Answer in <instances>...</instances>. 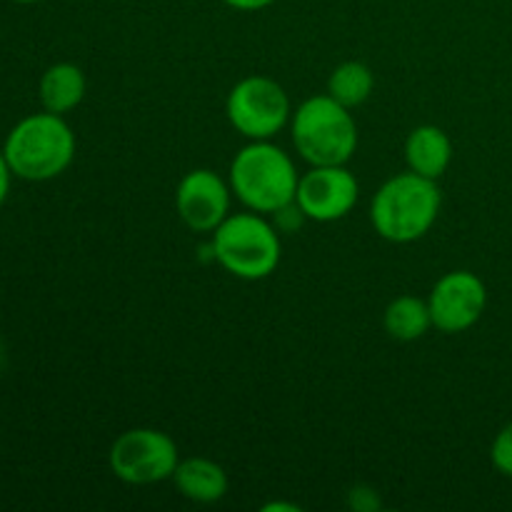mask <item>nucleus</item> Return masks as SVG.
<instances>
[{
    "instance_id": "dca6fc26",
    "label": "nucleus",
    "mask_w": 512,
    "mask_h": 512,
    "mask_svg": "<svg viewBox=\"0 0 512 512\" xmlns=\"http://www.w3.org/2000/svg\"><path fill=\"white\" fill-rule=\"evenodd\" d=\"M490 460H493V468L498 473H503L505 478H512V423L505 425L493 440V448H490Z\"/></svg>"
},
{
    "instance_id": "f03ea898",
    "label": "nucleus",
    "mask_w": 512,
    "mask_h": 512,
    "mask_svg": "<svg viewBox=\"0 0 512 512\" xmlns=\"http://www.w3.org/2000/svg\"><path fill=\"white\" fill-rule=\"evenodd\" d=\"M228 183L245 208L260 215H275L295 203L300 178L283 148L270 140H250L230 163Z\"/></svg>"
},
{
    "instance_id": "6e6552de",
    "label": "nucleus",
    "mask_w": 512,
    "mask_h": 512,
    "mask_svg": "<svg viewBox=\"0 0 512 512\" xmlns=\"http://www.w3.org/2000/svg\"><path fill=\"white\" fill-rule=\"evenodd\" d=\"M488 288L470 270H450L433 285L428 298L430 318L440 333L458 335L473 328L485 313Z\"/></svg>"
},
{
    "instance_id": "f8f14e48",
    "label": "nucleus",
    "mask_w": 512,
    "mask_h": 512,
    "mask_svg": "<svg viewBox=\"0 0 512 512\" xmlns=\"http://www.w3.org/2000/svg\"><path fill=\"white\" fill-rule=\"evenodd\" d=\"M170 480H173L183 498L198 505L218 503L228 493V475L215 460L208 458L180 460Z\"/></svg>"
},
{
    "instance_id": "20e7f679",
    "label": "nucleus",
    "mask_w": 512,
    "mask_h": 512,
    "mask_svg": "<svg viewBox=\"0 0 512 512\" xmlns=\"http://www.w3.org/2000/svg\"><path fill=\"white\" fill-rule=\"evenodd\" d=\"M293 143L310 165H345L358 150V125L350 108L325 95H313L293 113Z\"/></svg>"
},
{
    "instance_id": "4468645a",
    "label": "nucleus",
    "mask_w": 512,
    "mask_h": 512,
    "mask_svg": "<svg viewBox=\"0 0 512 512\" xmlns=\"http://www.w3.org/2000/svg\"><path fill=\"white\" fill-rule=\"evenodd\" d=\"M383 325L385 333L398 343H413V340L423 338L433 325L428 300H420L415 295H400L385 308Z\"/></svg>"
},
{
    "instance_id": "f257e3e1",
    "label": "nucleus",
    "mask_w": 512,
    "mask_h": 512,
    "mask_svg": "<svg viewBox=\"0 0 512 512\" xmlns=\"http://www.w3.org/2000/svg\"><path fill=\"white\" fill-rule=\"evenodd\" d=\"M443 205L438 180L400 173L385 180L370 200V223L388 243H415L435 225Z\"/></svg>"
},
{
    "instance_id": "ddd939ff",
    "label": "nucleus",
    "mask_w": 512,
    "mask_h": 512,
    "mask_svg": "<svg viewBox=\"0 0 512 512\" xmlns=\"http://www.w3.org/2000/svg\"><path fill=\"white\" fill-rule=\"evenodd\" d=\"M85 75L73 63H55L43 73L38 85L40 103L48 113L63 115L78 108L85 98Z\"/></svg>"
},
{
    "instance_id": "423d86ee",
    "label": "nucleus",
    "mask_w": 512,
    "mask_h": 512,
    "mask_svg": "<svg viewBox=\"0 0 512 512\" xmlns=\"http://www.w3.org/2000/svg\"><path fill=\"white\" fill-rule=\"evenodd\" d=\"M180 463L175 440L155 428L125 430L110 445L108 465L128 485H155L173 478Z\"/></svg>"
},
{
    "instance_id": "412c9836",
    "label": "nucleus",
    "mask_w": 512,
    "mask_h": 512,
    "mask_svg": "<svg viewBox=\"0 0 512 512\" xmlns=\"http://www.w3.org/2000/svg\"><path fill=\"white\" fill-rule=\"evenodd\" d=\"M13 3H23V5H30V3H38V0H13Z\"/></svg>"
},
{
    "instance_id": "7ed1b4c3",
    "label": "nucleus",
    "mask_w": 512,
    "mask_h": 512,
    "mask_svg": "<svg viewBox=\"0 0 512 512\" xmlns=\"http://www.w3.org/2000/svg\"><path fill=\"white\" fill-rule=\"evenodd\" d=\"M5 160L23 180L58 178L75 158V135L63 115L38 113L20 120L5 140Z\"/></svg>"
},
{
    "instance_id": "a211bd4d",
    "label": "nucleus",
    "mask_w": 512,
    "mask_h": 512,
    "mask_svg": "<svg viewBox=\"0 0 512 512\" xmlns=\"http://www.w3.org/2000/svg\"><path fill=\"white\" fill-rule=\"evenodd\" d=\"M223 3L230 5V8H235V10H243V13H255V10L270 8L275 0H223Z\"/></svg>"
},
{
    "instance_id": "f3484780",
    "label": "nucleus",
    "mask_w": 512,
    "mask_h": 512,
    "mask_svg": "<svg viewBox=\"0 0 512 512\" xmlns=\"http://www.w3.org/2000/svg\"><path fill=\"white\" fill-rule=\"evenodd\" d=\"M378 505H380V500H378V495H375V490H368V488L350 490V508L368 512V510L378 508Z\"/></svg>"
},
{
    "instance_id": "aec40b11",
    "label": "nucleus",
    "mask_w": 512,
    "mask_h": 512,
    "mask_svg": "<svg viewBox=\"0 0 512 512\" xmlns=\"http://www.w3.org/2000/svg\"><path fill=\"white\" fill-rule=\"evenodd\" d=\"M263 510H265V512H270V510H288V512H300L298 505H285V503H273V505H265Z\"/></svg>"
},
{
    "instance_id": "2eb2a0df",
    "label": "nucleus",
    "mask_w": 512,
    "mask_h": 512,
    "mask_svg": "<svg viewBox=\"0 0 512 512\" xmlns=\"http://www.w3.org/2000/svg\"><path fill=\"white\" fill-rule=\"evenodd\" d=\"M375 88L373 70L358 60L340 63L328 78V95L345 108H358L370 98Z\"/></svg>"
},
{
    "instance_id": "9b49d317",
    "label": "nucleus",
    "mask_w": 512,
    "mask_h": 512,
    "mask_svg": "<svg viewBox=\"0 0 512 512\" xmlns=\"http://www.w3.org/2000/svg\"><path fill=\"white\" fill-rule=\"evenodd\" d=\"M453 160V143L438 125H418L405 140V163L423 178H443Z\"/></svg>"
},
{
    "instance_id": "39448f33",
    "label": "nucleus",
    "mask_w": 512,
    "mask_h": 512,
    "mask_svg": "<svg viewBox=\"0 0 512 512\" xmlns=\"http://www.w3.org/2000/svg\"><path fill=\"white\" fill-rule=\"evenodd\" d=\"M213 258L240 280H263L280 263V235L260 213L228 215L213 230Z\"/></svg>"
},
{
    "instance_id": "0eeeda50",
    "label": "nucleus",
    "mask_w": 512,
    "mask_h": 512,
    "mask_svg": "<svg viewBox=\"0 0 512 512\" xmlns=\"http://www.w3.org/2000/svg\"><path fill=\"white\" fill-rule=\"evenodd\" d=\"M225 113L230 125L248 140H270L288 125L290 98L273 78L248 75L228 93Z\"/></svg>"
},
{
    "instance_id": "1a4fd4ad",
    "label": "nucleus",
    "mask_w": 512,
    "mask_h": 512,
    "mask_svg": "<svg viewBox=\"0 0 512 512\" xmlns=\"http://www.w3.org/2000/svg\"><path fill=\"white\" fill-rule=\"evenodd\" d=\"M360 185L345 165H313L300 175L295 205L315 223H333L345 218L358 203Z\"/></svg>"
},
{
    "instance_id": "6ab92c4d",
    "label": "nucleus",
    "mask_w": 512,
    "mask_h": 512,
    "mask_svg": "<svg viewBox=\"0 0 512 512\" xmlns=\"http://www.w3.org/2000/svg\"><path fill=\"white\" fill-rule=\"evenodd\" d=\"M10 165L8 160H5V153L0 150V205L5 203V198H8V190H10Z\"/></svg>"
},
{
    "instance_id": "9d476101",
    "label": "nucleus",
    "mask_w": 512,
    "mask_h": 512,
    "mask_svg": "<svg viewBox=\"0 0 512 512\" xmlns=\"http://www.w3.org/2000/svg\"><path fill=\"white\" fill-rule=\"evenodd\" d=\"M230 193V183L215 170H190L175 190V208L193 233H213L230 215Z\"/></svg>"
}]
</instances>
